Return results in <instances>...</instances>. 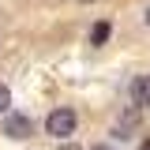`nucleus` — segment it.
<instances>
[{
	"label": "nucleus",
	"instance_id": "6e6552de",
	"mask_svg": "<svg viewBox=\"0 0 150 150\" xmlns=\"http://www.w3.org/2000/svg\"><path fill=\"white\" fill-rule=\"evenodd\" d=\"M79 4H94V0H79Z\"/></svg>",
	"mask_w": 150,
	"mask_h": 150
},
{
	"label": "nucleus",
	"instance_id": "423d86ee",
	"mask_svg": "<svg viewBox=\"0 0 150 150\" xmlns=\"http://www.w3.org/2000/svg\"><path fill=\"white\" fill-rule=\"evenodd\" d=\"M60 150H79V146H75V143H64V146H60Z\"/></svg>",
	"mask_w": 150,
	"mask_h": 150
},
{
	"label": "nucleus",
	"instance_id": "f257e3e1",
	"mask_svg": "<svg viewBox=\"0 0 150 150\" xmlns=\"http://www.w3.org/2000/svg\"><path fill=\"white\" fill-rule=\"evenodd\" d=\"M71 131H75V112L71 109H53L45 116V135L64 139V135H71Z\"/></svg>",
	"mask_w": 150,
	"mask_h": 150
},
{
	"label": "nucleus",
	"instance_id": "7ed1b4c3",
	"mask_svg": "<svg viewBox=\"0 0 150 150\" xmlns=\"http://www.w3.org/2000/svg\"><path fill=\"white\" fill-rule=\"evenodd\" d=\"M131 101L139 109H150V75H135L131 79Z\"/></svg>",
	"mask_w": 150,
	"mask_h": 150
},
{
	"label": "nucleus",
	"instance_id": "f03ea898",
	"mask_svg": "<svg viewBox=\"0 0 150 150\" xmlns=\"http://www.w3.org/2000/svg\"><path fill=\"white\" fill-rule=\"evenodd\" d=\"M4 135L8 139H30L34 135V120L26 112H8L4 116Z\"/></svg>",
	"mask_w": 150,
	"mask_h": 150
},
{
	"label": "nucleus",
	"instance_id": "39448f33",
	"mask_svg": "<svg viewBox=\"0 0 150 150\" xmlns=\"http://www.w3.org/2000/svg\"><path fill=\"white\" fill-rule=\"evenodd\" d=\"M8 112H11V90L0 83V116H8Z\"/></svg>",
	"mask_w": 150,
	"mask_h": 150
},
{
	"label": "nucleus",
	"instance_id": "1a4fd4ad",
	"mask_svg": "<svg viewBox=\"0 0 150 150\" xmlns=\"http://www.w3.org/2000/svg\"><path fill=\"white\" fill-rule=\"evenodd\" d=\"M94 150H109V146H94Z\"/></svg>",
	"mask_w": 150,
	"mask_h": 150
},
{
	"label": "nucleus",
	"instance_id": "20e7f679",
	"mask_svg": "<svg viewBox=\"0 0 150 150\" xmlns=\"http://www.w3.org/2000/svg\"><path fill=\"white\" fill-rule=\"evenodd\" d=\"M105 38H109V23H98L90 30V45H105Z\"/></svg>",
	"mask_w": 150,
	"mask_h": 150
},
{
	"label": "nucleus",
	"instance_id": "0eeeda50",
	"mask_svg": "<svg viewBox=\"0 0 150 150\" xmlns=\"http://www.w3.org/2000/svg\"><path fill=\"white\" fill-rule=\"evenodd\" d=\"M143 19H146V26H150V4H146V15H143Z\"/></svg>",
	"mask_w": 150,
	"mask_h": 150
}]
</instances>
